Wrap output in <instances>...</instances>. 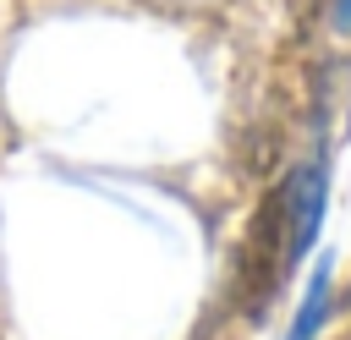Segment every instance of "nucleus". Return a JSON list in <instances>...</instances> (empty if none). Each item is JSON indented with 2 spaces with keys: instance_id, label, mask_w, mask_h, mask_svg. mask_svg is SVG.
Returning a JSON list of instances; mask_svg holds the SVG:
<instances>
[{
  "instance_id": "nucleus-2",
  "label": "nucleus",
  "mask_w": 351,
  "mask_h": 340,
  "mask_svg": "<svg viewBox=\"0 0 351 340\" xmlns=\"http://www.w3.org/2000/svg\"><path fill=\"white\" fill-rule=\"evenodd\" d=\"M335 27H351V0H335Z\"/></svg>"
},
{
  "instance_id": "nucleus-1",
  "label": "nucleus",
  "mask_w": 351,
  "mask_h": 340,
  "mask_svg": "<svg viewBox=\"0 0 351 340\" xmlns=\"http://www.w3.org/2000/svg\"><path fill=\"white\" fill-rule=\"evenodd\" d=\"M329 280H335V258H318V269H313V280H307V296H302L285 340H318V324H324V313H329Z\"/></svg>"
}]
</instances>
